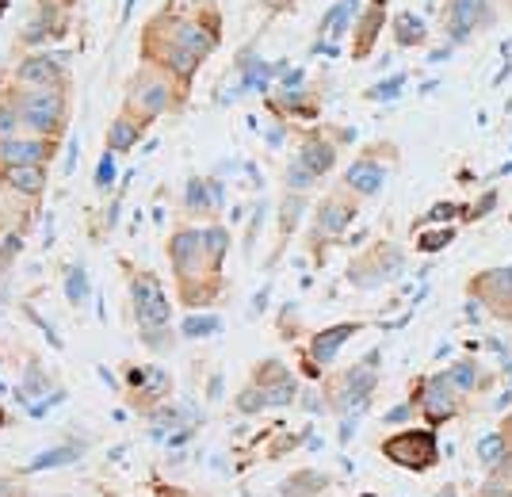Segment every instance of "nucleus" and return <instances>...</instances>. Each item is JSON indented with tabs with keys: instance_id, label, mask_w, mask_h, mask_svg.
<instances>
[{
	"instance_id": "f257e3e1",
	"label": "nucleus",
	"mask_w": 512,
	"mask_h": 497,
	"mask_svg": "<svg viewBox=\"0 0 512 497\" xmlns=\"http://www.w3.org/2000/svg\"><path fill=\"white\" fill-rule=\"evenodd\" d=\"M169 260L172 276L180 283V303L188 310L211 306L222 295V272H214L207 245H203V230L195 226H180L169 234Z\"/></svg>"
},
{
	"instance_id": "f03ea898",
	"label": "nucleus",
	"mask_w": 512,
	"mask_h": 497,
	"mask_svg": "<svg viewBox=\"0 0 512 497\" xmlns=\"http://www.w3.org/2000/svg\"><path fill=\"white\" fill-rule=\"evenodd\" d=\"M379 364H383V352H367L360 364L337 371V375H325L321 379L325 410L337 413V417H356L367 410V402L379 390Z\"/></svg>"
},
{
	"instance_id": "7ed1b4c3",
	"label": "nucleus",
	"mask_w": 512,
	"mask_h": 497,
	"mask_svg": "<svg viewBox=\"0 0 512 497\" xmlns=\"http://www.w3.org/2000/svg\"><path fill=\"white\" fill-rule=\"evenodd\" d=\"M379 455H383L386 463L402 467V471L428 475L440 463V436H436V429H428V425H406L398 433L383 436Z\"/></svg>"
},
{
	"instance_id": "20e7f679",
	"label": "nucleus",
	"mask_w": 512,
	"mask_h": 497,
	"mask_svg": "<svg viewBox=\"0 0 512 497\" xmlns=\"http://www.w3.org/2000/svg\"><path fill=\"white\" fill-rule=\"evenodd\" d=\"M409 402L417 406V413L425 417L428 429H444L451 421H459L467 413V398L448 383L444 371H432V375H421L413 390H409Z\"/></svg>"
},
{
	"instance_id": "39448f33",
	"label": "nucleus",
	"mask_w": 512,
	"mask_h": 497,
	"mask_svg": "<svg viewBox=\"0 0 512 497\" xmlns=\"http://www.w3.org/2000/svg\"><path fill=\"white\" fill-rule=\"evenodd\" d=\"M12 104L20 111L23 127H31L39 138H58L62 134L65 111H69L62 88H23Z\"/></svg>"
},
{
	"instance_id": "423d86ee",
	"label": "nucleus",
	"mask_w": 512,
	"mask_h": 497,
	"mask_svg": "<svg viewBox=\"0 0 512 497\" xmlns=\"http://www.w3.org/2000/svg\"><path fill=\"white\" fill-rule=\"evenodd\" d=\"M184 88L169 85V73H157V69H142L134 81H130V96H127V111L142 123H153L157 115H165L180 104Z\"/></svg>"
},
{
	"instance_id": "0eeeda50",
	"label": "nucleus",
	"mask_w": 512,
	"mask_h": 497,
	"mask_svg": "<svg viewBox=\"0 0 512 497\" xmlns=\"http://www.w3.org/2000/svg\"><path fill=\"white\" fill-rule=\"evenodd\" d=\"M467 299L482 306L490 318L501 325H512V264H497V268H482L467 280Z\"/></svg>"
},
{
	"instance_id": "6e6552de",
	"label": "nucleus",
	"mask_w": 512,
	"mask_h": 497,
	"mask_svg": "<svg viewBox=\"0 0 512 497\" xmlns=\"http://www.w3.org/2000/svg\"><path fill=\"white\" fill-rule=\"evenodd\" d=\"M130 306H134L138 329H161L172 318L169 295H165V287L153 272H134L130 276Z\"/></svg>"
},
{
	"instance_id": "1a4fd4ad",
	"label": "nucleus",
	"mask_w": 512,
	"mask_h": 497,
	"mask_svg": "<svg viewBox=\"0 0 512 497\" xmlns=\"http://www.w3.org/2000/svg\"><path fill=\"white\" fill-rule=\"evenodd\" d=\"M402 264H406L402 245L379 241V245H371L363 257H356L348 264V280L356 283V287H379V283L394 280V276L402 272Z\"/></svg>"
},
{
	"instance_id": "9d476101",
	"label": "nucleus",
	"mask_w": 512,
	"mask_h": 497,
	"mask_svg": "<svg viewBox=\"0 0 512 497\" xmlns=\"http://www.w3.org/2000/svg\"><path fill=\"white\" fill-rule=\"evenodd\" d=\"M360 211V203H356V195L348 192H333L325 195L318 203V211H314V241L318 238H341L344 230L352 226V218Z\"/></svg>"
},
{
	"instance_id": "9b49d317",
	"label": "nucleus",
	"mask_w": 512,
	"mask_h": 497,
	"mask_svg": "<svg viewBox=\"0 0 512 497\" xmlns=\"http://www.w3.org/2000/svg\"><path fill=\"white\" fill-rule=\"evenodd\" d=\"M127 383H130V390H134L138 410H146V413H157L161 402H169V394H172V375L161 368H127Z\"/></svg>"
},
{
	"instance_id": "f8f14e48",
	"label": "nucleus",
	"mask_w": 512,
	"mask_h": 497,
	"mask_svg": "<svg viewBox=\"0 0 512 497\" xmlns=\"http://www.w3.org/2000/svg\"><path fill=\"white\" fill-rule=\"evenodd\" d=\"M360 333H363V322H337V325H329V329H318V333L310 337L306 360H310L314 368H329V364L337 360V352L344 348V341H352V337H360Z\"/></svg>"
},
{
	"instance_id": "ddd939ff",
	"label": "nucleus",
	"mask_w": 512,
	"mask_h": 497,
	"mask_svg": "<svg viewBox=\"0 0 512 497\" xmlns=\"http://www.w3.org/2000/svg\"><path fill=\"white\" fill-rule=\"evenodd\" d=\"M490 0H448V35L451 43H467L478 27L490 23Z\"/></svg>"
},
{
	"instance_id": "4468645a",
	"label": "nucleus",
	"mask_w": 512,
	"mask_h": 497,
	"mask_svg": "<svg viewBox=\"0 0 512 497\" xmlns=\"http://www.w3.org/2000/svg\"><path fill=\"white\" fill-rule=\"evenodd\" d=\"M444 375H448V383L459 390L463 398H478V394H486V390L497 387V371H490L482 360H474V356H459Z\"/></svg>"
},
{
	"instance_id": "2eb2a0df",
	"label": "nucleus",
	"mask_w": 512,
	"mask_h": 497,
	"mask_svg": "<svg viewBox=\"0 0 512 497\" xmlns=\"http://www.w3.org/2000/svg\"><path fill=\"white\" fill-rule=\"evenodd\" d=\"M54 153V138H0V165L12 169V165H46Z\"/></svg>"
},
{
	"instance_id": "dca6fc26",
	"label": "nucleus",
	"mask_w": 512,
	"mask_h": 497,
	"mask_svg": "<svg viewBox=\"0 0 512 497\" xmlns=\"http://www.w3.org/2000/svg\"><path fill=\"white\" fill-rule=\"evenodd\" d=\"M386 184V169L371 157V153H363L360 161H352L348 165V173H344V188L356 195V199H371V195H379Z\"/></svg>"
},
{
	"instance_id": "f3484780",
	"label": "nucleus",
	"mask_w": 512,
	"mask_h": 497,
	"mask_svg": "<svg viewBox=\"0 0 512 497\" xmlns=\"http://www.w3.org/2000/svg\"><path fill=\"white\" fill-rule=\"evenodd\" d=\"M383 23H386V0H367L360 12V27H356V46H352V58L356 62H363L375 50Z\"/></svg>"
},
{
	"instance_id": "a211bd4d",
	"label": "nucleus",
	"mask_w": 512,
	"mask_h": 497,
	"mask_svg": "<svg viewBox=\"0 0 512 497\" xmlns=\"http://www.w3.org/2000/svg\"><path fill=\"white\" fill-rule=\"evenodd\" d=\"M16 77H20L27 88H62L65 85L62 65L54 62V58H43V54L27 58V62L16 69Z\"/></svg>"
},
{
	"instance_id": "6ab92c4d",
	"label": "nucleus",
	"mask_w": 512,
	"mask_h": 497,
	"mask_svg": "<svg viewBox=\"0 0 512 497\" xmlns=\"http://www.w3.org/2000/svg\"><path fill=\"white\" fill-rule=\"evenodd\" d=\"M299 161L314 176H325L329 169H333V165H337V146H333V142H329L325 134H310V138L302 142Z\"/></svg>"
},
{
	"instance_id": "aec40b11",
	"label": "nucleus",
	"mask_w": 512,
	"mask_h": 497,
	"mask_svg": "<svg viewBox=\"0 0 512 497\" xmlns=\"http://www.w3.org/2000/svg\"><path fill=\"white\" fill-rule=\"evenodd\" d=\"M142 134H146V123L142 119H134V115H119L115 123H111V130H107V150L111 153H127L134 150L138 142H142Z\"/></svg>"
},
{
	"instance_id": "412c9836",
	"label": "nucleus",
	"mask_w": 512,
	"mask_h": 497,
	"mask_svg": "<svg viewBox=\"0 0 512 497\" xmlns=\"http://www.w3.org/2000/svg\"><path fill=\"white\" fill-rule=\"evenodd\" d=\"M329 490V475L321 471H295L279 482V497H321Z\"/></svg>"
},
{
	"instance_id": "4be33fe9",
	"label": "nucleus",
	"mask_w": 512,
	"mask_h": 497,
	"mask_svg": "<svg viewBox=\"0 0 512 497\" xmlns=\"http://www.w3.org/2000/svg\"><path fill=\"white\" fill-rule=\"evenodd\" d=\"M4 184L16 188L20 195H43L46 165H12V169H4Z\"/></svg>"
},
{
	"instance_id": "5701e85b",
	"label": "nucleus",
	"mask_w": 512,
	"mask_h": 497,
	"mask_svg": "<svg viewBox=\"0 0 512 497\" xmlns=\"http://www.w3.org/2000/svg\"><path fill=\"white\" fill-rule=\"evenodd\" d=\"M272 108L283 111V115H299V119H314L318 115V100L310 96V92H302V88H283L276 100H272Z\"/></svg>"
},
{
	"instance_id": "b1692460",
	"label": "nucleus",
	"mask_w": 512,
	"mask_h": 497,
	"mask_svg": "<svg viewBox=\"0 0 512 497\" xmlns=\"http://www.w3.org/2000/svg\"><path fill=\"white\" fill-rule=\"evenodd\" d=\"M356 12H360V0H337V4L325 12V20L318 23V35L333 31L329 39H344V31H348V23H352Z\"/></svg>"
},
{
	"instance_id": "393cba45",
	"label": "nucleus",
	"mask_w": 512,
	"mask_h": 497,
	"mask_svg": "<svg viewBox=\"0 0 512 497\" xmlns=\"http://www.w3.org/2000/svg\"><path fill=\"white\" fill-rule=\"evenodd\" d=\"M505 452H509V444H505V436L497 433V429H493V433H482L478 444H474V455H478V463L486 467V475H490L493 467H501Z\"/></svg>"
},
{
	"instance_id": "a878e982",
	"label": "nucleus",
	"mask_w": 512,
	"mask_h": 497,
	"mask_svg": "<svg viewBox=\"0 0 512 497\" xmlns=\"http://www.w3.org/2000/svg\"><path fill=\"white\" fill-rule=\"evenodd\" d=\"M425 39H428V27L421 16H413V12L394 16V43L398 46H425Z\"/></svg>"
},
{
	"instance_id": "bb28decb",
	"label": "nucleus",
	"mask_w": 512,
	"mask_h": 497,
	"mask_svg": "<svg viewBox=\"0 0 512 497\" xmlns=\"http://www.w3.org/2000/svg\"><path fill=\"white\" fill-rule=\"evenodd\" d=\"M203 245H207V257H211L214 272H222L226 253H230V230L214 222V226H207V230H203Z\"/></svg>"
},
{
	"instance_id": "cd10ccee",
	"label": "nucleus",
	"mask_w": 512,
	"mask_h": 497,
	"mask_svg": "<svg viewBox=\"0 0 512 497\" xmlns=\"http://www.w3.org/2000/svg\"><path fill=\"white\" fill-rule=\"evenodd\" d=\"M81 459V448H50V452H39L31 463H27V471H58V467H69V463H77Z\"/></svg>"
},
{
	"instance_id": "c85d7f7f",
	"label": "nucleus",
	"mask_w": 512,
	"mask_h": 497,
	"mask_svg": "<svg viewBox=\"0 0 512 497\" xmlns=\"http://www.w3.org/2000/svg\"><path fill=\"white\" fill-rule=\"evenodd\" d=\"M287 379H295V375H291V368H287L283 360H260L253 368V379H249V383H256V387H279V383H287Z\"/></svg>"
},
{
	"instance_id": "c756f323",
	"label": "nucleus",
	"mask_w": 512,
	"mask_h": 497,
	"mask_svg": "<svg viewBox=\"0 0 512 497\" xmlns=\"http://www.w3.org/2000/svg\"><path fill=\"white\" fill-rule=\"evenodd\" d=\"M218 329H222V318H218V314H192V318H184V325H180V333H184L188 341L214 337Z\"/></svg>"
},
{
	"instance_id": "7c9ffc66",
	"label": "nucleus",
	"mask_w": 512,
	"mask_h": 497,
	"mask_svg": "<svg viewBox=\"0 0 512 497\" xmlns=\"http://www.w3.org/2000/svg\"><path fill=\"white\" fill-rule=\"evenodd\" d=\"M184 203H188V211H192V215H211L214 199H211L207 180H192V184H188V192H184Z\"/></svg>"
},
{
	"instance_id": "2f4dec72",
	"label": "nucleus",
	"mask_w": 512,
	"mask_h": 497,
	"mask_svg": "<svg viewBox=\"0 0 512 497\" xmlns=\"http://www.w3.org/2000/svg\"><path fill=\"white\" fill-rule=\"evenodd\" d=\"M451 241H455V230L451 226H436V230H421L417 234V253H440V249H448Z\"/></svg>"
},
{
	"instance_id": "473e14b6",
	"label": "nucleus",
	"mask_w": 512,
	"mask_h": 497,
	"mask_svg": "<svg viewBox=\"0 0 512 497\" xmlns=\"http://www.w3.org/2000/svg\"><path fill=\"white\" fill-rule=\"evenodd\" d=\"M283 180H287V188H291V192H306V188H314V184H318V176L310 173L299 157L287 165V176H283Z\"/></svg>"
},
{
	"instance_id": "72a5a7b5",
	"label": "nucleus",
	"mask_w": 512,
	"mask_h": 497,
	"mask_svg": "<svg viewBox=\"0 0 512 497\" xmlns=\"http://www.w3.org/2000/svg\"><path fill=\"white\" fill-rule=\"evenodd\" d=\"M497 433L505 436V444H509V452H505V459H501V467H493L490 478H505V482H512V410L501 417V429Z\"/></svg>"
},
{
	"instance_id": "f704fd0d",
	"label": "nucleus",
	"mask_w": 512,
	"mask_h": 497,
	"mask_svg": "<svg viewBox=\"0 0 512 497\" xmlns=\"http://www.w3.org/2000/svg\"><path fill=\"white\" fill-rule=\"evenodd\" d=\"M142 341L150 352H172L176 348V333H172L169 325H161V329H142Z\"/></svg>"
},
{
	"instance_id": "c9c22d12",
	"label": "nucleus",
	"mask_w": 512,
	"mask_h": 497,
	"mask_svg": "<svg viewBox=\"0 0 512 497\" xmlns=\"http://www.w3.org/2000/svg\"><path fill=\"white\" fill-rule=\"evenodd\" d=\"M65 295H69V303H73V306L85 303L88 276H85V268H81V264H73V268H69V280H65Z\"/></svg>"
},
{
	"instance_id": "e433bc0d",
	"label": "nucleus",
	"mask_w": 512,
	"mask_h": 497,
	"mask_svg": "<svg viewBox=\"0 0 512 497\" xmlns=\"http://www.w3.org/2000/svg\"><path fill=\"white\" fill-rule=\"evenodd\" d=\"M402 88H406V73H394V77H386L383 85H371L363 96H367V100H394Z\"/></svg>"
},
{
	"instance_id": "4c0bfd02",
	"label": "nucleus",
	"mask_w": 512,
	"mask_h": 497,
	"mask_svg": "<svg viewBox=\"0 0 512 497\" xmlns=\"http://www.w3.org/2000/svg\"><path fill=\"white\" fill-rule=\"evenodd\" d=\"M20 127H23V119H20V111H16V104L4 100V104H0V138H16Z\"/></svg>"
},
{
	"instance_id": "58836bf2",
	"label": "nucleus",
	"mask_w": 512,
	"mask_h": 497,
	"mask_svg": "<svg viewBox=\"0 0 512 497\" xmlns=\"http://www.w3.org/2000/svg\"><path fill=\"white\" fill-rule=\"evenodd\" d=\"M111 184H115V153L107 150L104 157H100V165H96V188L107 192Z\"/></svg>"
},
{
	"instance_id": "ea45409f",
	"label": "nucleus",
	"mask_w": 512,
	"mask_h": 497,
	"mask_svg": "<svg viewBox=\"0 0 512 497\" xmlns=\"http://www.w3.org/2000/svg\"><path fill=\"white\" fill-rule=\"evenodd\" d=\"M455 215H463V207H459V203H451V199H444V203H436V207L428 211L425 222H432V226H440V222H451Z\"/></svg>"
},
{
	"instance_id": "a19ab883",
	"label": "nucleus",
	"mask_w": 512,
	"mask_h": 497,
	"mask_svg": "<svg viewBox=\"0 0 512 497\" xmlns=\"http://www.w3.org/2000/svg\"><path fill=\"white\" fill-rule=\"evenodd\" d=\"M493 203H497V192H486L478 203H474V207H463V215H467V222H478L482 215H490Z\"/></svg>"
},
{
	"instance_id": "79ce46f5",
	"label": "nucleus",
	"mask_w": 512,
	"mask_h": 497,
	"mask_svg": "<svg viewBox=\"0 0 512 497\" xmlns=\"http://www.w3.org/2000/svg\"><path fill=\"white\" fill-rule=\"evenodd\" d=\"M302 211V199L295 195L291 203H283V238H291V230H295V215Z\"/></svg>"
},
{
	"instance_id": "37998d69",
	"label": "nucleus",
	"mask_w": 512,
	"mask_h": 497,
	"mask_svg": "<svg viewBox=\"0 0 512 497\" xmlns=\"http://www.w3.org/2000/svg\"><path fill=\"white\" fill-rule=\"evenodd\" d=\"M413 413H417V406H413V402H402L398 410H390V413H386L383 421H386V425H402V421H409Z\"/></svg>"
},
{
	"instance_id": "c03bdc74",
	"label": "nucleus",
	"mask_w": 512,
	"mask_h": 497,
	"mask_svg": "<svg viewBox=\"0 0 512 497\" xmlns=\"http://www.w3.org/2000/svg\"><path fill=\"white\" fill-rule=\"evenodd\" d=\"M20 238H4V245H0V260H8V257H16L20 253Z\"/></svg>"
},
{
	"instance_id": "a18cd8bd",
	"label": "nucleus",
	"mask_w": 512,
	"mask_h": 497,
	"mask_svg": "<svg viewBox=\"0 0 512 497\" xmlns=\"http://www.w3.org/2000/svg\"><path fill=\"white\" fill-rule=\"evenodd\" d=\"M432 497H467V494H459V486H455V482H444Z\"/></svg>"
},
{
	"instance_id": "49530a36",
	"label": "nucleus",
	"mask_w": 512,
	"mask_h": 497,
	"mask_svg": "<svg viewBox=\"0 0 512 497\" xmlns=\"http://www.w3.org/2000/svg\"><path fill=\"white\" fill-rule=\"evenodd\" d=\"M39 4H43V12H54V8H69V4H73V0H39Z\"/></svg>"
},
{
	"instance_id": "de8ad7c7",
	"label": "nucleus",
	"mask_w": 512,
	"mask_h": 497,
	"mask_svg": "<svg viewBox=\"0 0 512 497\" xmlns=\"http://www.w3.org/2000/svg\"><path fill=\"white\" fill-rule=\"evenodd\" d=\"M4 4H8V0H0V12H4Z\"/></svg>"
},
{
	"instance_id": "09e8293b",
	"label": "nucleus",
	"mask_w": 512,
	"mask_h": 497,
	"mask_svg": "<svg viewBox=\"0 0 512 497\" xmlns=\"http://www.w3.org/2000/svg\"><path fill=\"white\" fill-rule=\"evenodd\" d=\"M0 421H4V413H0Z\"/></svg>"
}]
</instances>
